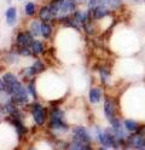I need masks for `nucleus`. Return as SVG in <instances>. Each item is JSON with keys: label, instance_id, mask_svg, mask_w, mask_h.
<instances>
[{"label": "nucleus", "instance_id": "nucleus-7", "mask_svg": "<svg viewBox=\"0 0 145 150\" xmlns=\"http://www.w3.org/2000/svg\"><path fill=\"white\" fill-rule=\"evenodd\" d=\"M17 20V11L15 7H10L6 11V23L7 25H13Z\"/></svg>", "mask_w": 145, "mask_h": 150}, {"label": "nucleus", "instance_id": "nucleus-12", "mask_svg": "<svg viewBox=\"0 0 145 150\" xmlns=\"http://www.w3.org/2000/svg\"><path fill=\"white\" fill-rule=\"evenodd\" d=\"M39 16H40V18H41V20H44V21L50 20L51 16H52V12L50 10V7H47V6L42 7L40 10V12H39Z\"/></svg>", "mask_w": 145, "mask_h": 150}, {"label": "nucleus", "instance_id": "nucleus-24", "mask_svg": "<svg viewBox=\"0 0 145 150\" xmlns=\"http://www.w3.org/2000/svg\"><path fill=\"white\" fill-rule=\"evenodd\" d=\"M29 91H30L32 96L35 98V97H36V93H35V90H34V87H33V83H30V85H29Z\"/></svg>", "mask_w": 145, "mask_h": 150}, {"label": "nucleus", "instance_id": "nucleus-9", "mask_svg": "<svg viewBox=\"0 0 145 150\" xmlns=\"http://www.w3.org/2000/svg\"><path fill=\"white\" fill-rule=\"evenodd\" d=\"M74 8H75L74 0H64V3L62 4L59 11L63 12V13H66V12H69V11H73Z\"/></svg>", "mask_w": 145, "mask_h": 150}, {"label": "nucleus", "instance_id": "nucleus-13", "mask_svg": "<svg viewBox=\"0 0 145 150\" xmlns=\"http://www.w3.org/2000/svg\"><path fill=\"white\" fill-rule=\"evenodd\" d=\"M124 127L128 132H135L138 129V124L134 120H126L124 121Z\"/></svg>", "mask_w": 145, "mask_h": 150}, {"label": "nucleus", "instance_id": "nucleus-8", "mask_svg": "<svg viewBox=\"0 0 145 150\" xmlns=\"http://www.w3.org/2000/svg\"><path fill=\"white\" fill-rule=\"evenodd\" d=\"M29 32L32 33L33 36H39L41 34V24H39L37 21H32L29 25Z\"/></svg>", "mask_w": 145, "mask_h": 150}, {"label": "nucleus", "instance_id": "nucleus-17", "mask_svg": "<svg viewBox=\"0 0 145 150\" xmlns=\"http://www.w3.org/2000/svg\"><path fill=\"white\" fill-rule=\"evenodd\" d=\"M42 50H44V47H42V44L40 41H33V44H32V51H33V53H35V54L41 53Z\"/></svg>", "mask_w": 145, "mask_h": 150}, {"label": "nucleus", "instance_id": "nucleus-10", "mask_svg": "<svg viewBox=\"0 0 145 150\" xmlns=\"http://www.w3.org/2000/svg\"><path fill=\"white\" fill-rule=\"evenodd\" d=\"M109 13V11L105 8V6H100V5H97L95 7H94V18H103V17H105L106 15Z\"/></svg>", "mask_w": 145, "mask_h": 150}, {"label": "nucleus", "instance_id": "nucleus-23", "mask_svg": "<svg viewBox=\"0 0 145 150\" xmlns=\"http://www.w3.org/2000/svg\"><path fill=\"white\" fill-rule=\"evenodd\" d=\"M97 5H98V1H97V0H88V7L90 8H94Z\"/></svg>", "mask_w": 145, "mask_h": 150}, {"label": "nucleus", "instance_id": "nucleus-2", "mask_svg": "<svg viewBox=\"0 0 145 150\" xmlns=\"http://www.w3.org/2000/svg\"><path fill=\"white\" fill-rule=\"evenodd\" d=\"M33 44V35L30 32H22L17 35V45L19 47H28V46H32Z\"/></svg>", "mask_w": 145, "mask_h": 150}, {"label": "nucleus", "instance_id": "nucleus-14", "mask_svg": "<svg viewBox=\"0 0 145 150\" xmlns=\"http://www.w3.org/2000/svg\"><path fill=\"white\" fill-rule=\"evenodd\" d=\"M51 32H52L51 25L48 24V23H45V22H44V23L41 24V34H42V36L47 39V38L51 35Z\"/></svg>", "mask_w": 145, "mask_h": 150}, {"label": "nucleus", "instance_id": "nucleus-6", "mask_svg": "<svg viewBox=\"0 0 145 150\" xmlns=\"http://www.w3.org/2000/svg\"><path fill=\"white\" fill-rule=\"evenodd\" d=\"M88 98H90V102L92 104H97V103L100 102V98H102V91L97 87H93L90 90V93H88Z\"/></svg>", "mask_w": 145, "mask_h": 150}, {"label": "nucleus", "instance_id": "nucleus-21", "mask_svg": "<svg viewBox=\"0 0 145 150\" xmlns=\"http://www.w3.org/2000/svg\"><path fill=\"white\" fill-rule=\"evenodd\" d=\"M18 53L21 54V56H24V57H28V56H30V51L28 50V47H19V50H18Z\"/></svg>", "mask_w": 145, "mask_h": 150}, {"label": "nucleus", "instance_id": "nucleus-11", "mask_svg": "<svg viewBox=\"0 0 145 150\" xmlns=\"http://www.w3.org/2000/svg\"><path fill=\"white\" fill-rule=\"evenodd\" d=\"M3 80L5 81V90H6L7 87H10V86H12L15 82H17L16 76H15V75H12V74H10V73L4 74V78H3Z\"/></svg>", "mask_w": 145, "mask_h": 150}, {"label": "nucleus", "instance_id": "nucleus-19", "mask_svg": "<svg viewBox=\"0 0 145 150\" xmlns=\"http://www.w3.org/2000/svg\"><path fill=\"white\" fill-rule=\"evenodd\" d=\"M34 12H35V5L33 3H28L25 5V13L28 16H32V15H34Z\"/></svg>", "mask_w": 145, "mask_h": 150}, {"label": "nucleus", "instance_id": "nucleus-3", "mask_svg": "<svg viewBox=\"0 0 145 150\" xmlns=\"http://www.w3.org/2000/svg\"><path fill=\"white\" fill-rule=\"evenodd\" d=\"M127 142L131 146L135 148V149H143L145 148V137L140 133H137L134 136H129Z\"/></svg>", "mask_w": 145, "mask_h": 150}, {"label": "nucleus", "instance_id": "nucleus-15", "mask_svg": "<svg viewBox=\"0 0 145 150\" xmlns=\"http://www.w3.org/2000/svg\"><path fill=\"white\" fill-rule=\"evenodd\" d=\"M74 18H75V21H77V22L85 23L86 20H87V13L85 11H76L74 13Z\"/></svg>", "mask_w": 145, "mask_h": 150}, {"label": "nucleus", "instance_id": "nucleus-5", "mask_svg": "<svg viewBox=\"0 0 145 150\" xmlns=\"http://www.w3.org/2000/svg\"><path fill=\"white\" fill-rule=\"evenodd\" d=\"M114 111H115V109H114V103H112V100H110L109 98H106L105 102H104V112H105L106 119H108L109 121H110L112 117H115V116H114Z\"/></svg>", "mask_w": 145, "mask_h": 150}, {"label": "nucleus", "instance_id": "nucleus-25", "mask_svg": "<svg viewBox=\"0 0 145 150\" xmlns=\"http://www.w3.org/2000/svg\"><path fill=\"white\" fill-rule=\"evenodd\" d=\"M5 90V81L0 79V92Z\"/></svg>", "mask_w": 145, "mask_h": 150}, {"label": "nucleus", "instance_id": "nucleus-20", "mask_svg": "<svg viewBox=\"0 0 145 150\" xmlns=\"http://www.w3.org/2000/svg\"><path fill=\"white\" fill-rule=\"evenodd\" d=\"M62 116H63V112L59 110V109H57V108H54V109H52L51 110V117H57V119H62Z\"/></svg>", "mask_w": 145, "mask_h": 150}, {"label": "nucleus", "instance_id": "nucleus-1", "mask_svg": "<svg viewBox=\"0 0 145 150\" xmlns=\"http://www.w3.org/2000/svg\"><path fill=\"white\" fill-rule=\"evenodd\" d=\"M73 134H74V140L77 142H82V143H90L91 142V137L87 132V129L82 126H76L73 128Z\"/></svg>", "mask_w": 145, "mask_h": 150}, {"label": "nucleus", "instance_id": "nucleus-4", "mask_svg": "<svg viewBox=\"0 0 145 150\" xmlns=\"http://www.w3.org/2000/svg\"><path fill=\"white\" fill-rule=\"evenodd\" d=\"M33 117L37 125H42L45 121V109L40 104H34L33 110H32Z\"/></svg>", "mask_w": 145, "mask_h": 150}, {"label": "nucleus", "instance_id": "nucleus-16", "mask_svg": "<svg viewBox=\"0 0 145 150\" xmlns=\"http://www.w3.org/2000/svg\"><path fill=\"white\" fill-rule=\"evenodd\" d=\"M50 127L53 129H58V128H62L63 127V122L61 119H57V117H51L50 120Z\"/></svg>", "mask_w": 145, "mask_h": 150}, {"label": "nucleus", "instance_id": "nucleus-22", "mask_svg": "<svg viewBox=\"0 0 145 150\" xmlns=\"http://www.w3.org/2000/svg\"><path fill=\"white\" fill-rule=\"evenodd\" d=\"M33 67L36 69V71H40V70H42V69H44V64H42L41 62H39V61H37V62H35V63H34Z\"/></svg>", "mask_w": 145, "mask_h": 150}, {"label": "nucleus", "instance_id": "nucleus-18", "mask_svg": "<svg viewBox=\"0 0 145 150\" xmlns=\"http://www.w3.org/2000/svg\"><path fill=\"white\" fill-rule=\"evenodd\" d=\"M122 0H106V5L111 8H117L119 6H121Z\"/></svg>", "mask_w": 145, "mask_h": 150}]
</instances>
